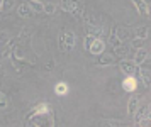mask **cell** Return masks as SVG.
Returning <instances> with one entry per match:
<instances>
[{
	"instance_id": "obj_1",
	"label": "cell",
	"mask_w": 151,
	"mask_h": 127,
	"mask_svg": "<svg viewBox=\"0 0 151 127\" xmlns=\"http://www.w3.org/2000/svg\"><path fill=\"white\" fill-rule=\"evenodd\" d=\"M85 44H87V51L92 56H100L105 51V42L100 37H87Z\"/></svg>"
},
{
	"instance_id": "obj_2",
	"label": "cell",
	"mask_w": 151,
	"mask_h": 127,
	"mask_svg": "<svg viewBox=\"0 0 151 127\" xmlns=\"http://www.w3.org/2000/svg\"><path fill=\"white\" fill-rule=\"evenodd\" d=\"M63 42H65V53H70V51L75 47V42H76L75 32L65 29V31H63Z\"/></svg>"
},
{
	"instance_id": "obj_3",
	"label": "cell",
	"mask_w": 151,
	"mask_h": 127,
	"mask_svg": "<svg viewBox=\"0 0 151 127\" xmlns=\"http://www.w3.org/2000/svg\"><path fill=\"white\" fill-rule=\"evenodd\" d=\"M119 68H121V71L126 73L127 76H134L136 71H137V66L134 65V61H132V60H121Z\"/></svg>"
},
{
	"instance_id": "obj_4",
	"label": "cell",
	"mask_w": 151,
	"mask_h": 127,
	"mask_svg": "<svg viewBox=\"0 0 151 127\" xmlns=\"http://www.w3.org/2000/svg\"><path fill=\"white\" fill-rule=\"evenodd\" d=\"M144 63H146V61H144ZM144 63H143V65H139L141 68H137V78H141L144 85H146V87H150V85H151V81H150L151 71H150V68L146 66Z\"/></svg>"
},
{
	"instance_id": "obj_5",
	"label": "cell",
	"mask_w": 151,
	"mask_h": 127,
	"mask_svg": "<svg viewBox=\"0 0 151 127\" xmlns=\"http://www.w3.org/2000/svg\"><path fill=\"white\" fill-rule=\"evenodd\" d=\"M150 58V53H148V49H144V47H141V49H136L134 51V65L136 66H139V65H143L144 61Z\"/></svg>"
},
{
	"instance_id": "obj_6",
	"label": "cell",
	"mask_w": 151,
	"mask_h": 127,
	"mask_svg": "<svg viewBox=\"0 0 151 127\" xmlns=\"http://www.w3.org/2000/svg\"><path fill=\"white\" fill-rule=\"evenodd\" d=\"M85 32H87V36H88V37H102L104 29L99 26V24H95V26L85 24Z\"/></svg>"
},
{
	"instance_id": "obj_7",
	"label": "cell",
	"mask_w": 151,
	"mask_h": 127,
	"mask_svg": "<svg viewBox=\"0 0 151 127\" xmlns=\"http://www.w3.org/2000/svg\"><path fill=\"white\" fill-rule=\"evenodd\" d=\"M132 2V5L136 7V10L141 15H144V17H150V5L144 2V0H131Z\"/></svg>"
},
{
	"instance_id": "obj_8",
	"label": "cell",
	"mask_w": 151,
	"mask_h": 127,
	"mask_svg": "<svg viewBox=\"0 0 151 127\" xmlns=\"http://www.w3.org/2000/svg\"><path fill=\"white\" fill-rule=\"evenodd\" d=\"M137 88V78L134 76H127L122 80V90L124 92H136Z\"/></svg>"
},
{
	"instance_id": "obj_9",
	"label": "cell",
	"mask_w": 151,
	"mask_h": 127,
	"mask_svg": "<svg viewBox=\"0 0 151 127\" xmlns=\"http://www.w3.org/2000/svg\"><path fill=\"white\" fill-rule=\"evenodd\" d=\"M137 107H139V98L137 97H131L127 102V117H134Z\"/></svg>"
},
{
	"instance_id": "obj_10",
	"label": "cell",
	"mask_w": 151,
	"mask_h": 127,
	"mask_svg": "<svg viewBox=\"0 0 151 127\" xmlns=\"http://www.w3.org/2000/svg\"><path fill=\"white\" fill-rule=\"evenodd\" d=\"M114 60H116V56H114V54H105V53H102L100 56H99L97 65H99V66H110V65L114 63Z\"/></svg>"
},
{
	"instance_id": "obj_11",
	"label": "cell",
	"mask_w": 151,
	"mask_h": 127,
	"mask_svg": "<svg viewBox=\"0 0 151 127\" xmlns=\"http://www.w3.org/2000/svg\"><path fill=\"white\" fill-rule=\"evenodd\" d=\"M134 37H137V39H143V41H146L148 37H150V27H148V26L136 27V29H134Z\"/></svg>"
},
{
	"instance_id": "obj_12",
	"label": "cell",
	"mask_w": 151,
	"mask_h": 127,
	"mask_svg": "<svg viewBox=\"0 0 151 127\" xmlns=\"http://www.w3.org/2000/svg\"><path fill=\"white\" fill-rule=\"evenodd\" d=\"M112 34H114L121 42H124L126 39H129V36H131L129 31H127L126 27H114V32H112Z\"/></svg>"
},
{
	"instance_id": "obj_13",
	"label": "cell",
	"mask_w": 151,
	"mask_h": 127,
	"mask_svg": "<svg viewBox=\"0 0 151 127\" xmlns=\"http://www.w3.org/2000/svg\"><path fill=\"white\" fill-rule=\"evenodd\" d=\"M17 14H19V17H22V19H27V17H31L34 12L31 10V7H29L27 4H21V5L17 7Z\"/></svg>"
},
{
	"instance_id": "obj_14",
	"label": "cell",
	"mask_w": 151,
	"mask_h": 127,
	"mask_svg": "<svg viewBox=\"0 0 151 127\" xmlns=\"http://www.w3.org/2000/svg\"><path fill=\"white\" fill-rule=\"evenodd\" d=\"M68 14L76 15V17H80V15H82V5H80V2H78V0H71V4H70V7H68Z\"/></svg>"
},
{
	"instance_id": "obj_15",
	"label": "cell",
	"mask_w": 151,
	"mask_h": 127,
	"mask_svg": "<svg viewBox=\"0 0 151 127\" xmlns=\"http://www.w3.org/2000/svg\"><path fill=\"white\" fill-rule=\"evenodd\" d=\"M70 92V87L65 83V81H58L55 85V93L60 95V97H63V95H66Z\"/></svg>"
},
{
	"instance_id": "obj_16",
	"label": "cell",
	"mask_w": 151,
	"mask_h": 127,
	"mask_svg": "<svg viewBox=\"0 0 151 127\" xmlns=\"http://www.w3.org/2000/svg\"><path fill=\"white\" fill-rule=\"evenodd\" d=\"M127 122L124 121H116V119H109V121H102V127H126Z\"/></svg>"
},
{
	"instance_id": "obj_17",
	"label": "cell",
	"mask_w": 151,
	"mask_h": 127,
	"mask_svg": "<svg viewBox=\"0 0 151 127\" xmlns=\"http://www.w3.org/2000/svg\"><path fill=\"white\" fill-rule=\"evenodd\" d=\"M14 47H15L14 41H9V42H5V47H4V51H2V54H0V58H9V56L12 54V51H14Z\"/></svg>"
},
{
	"instance_id": "obj_18",
	"label": "cell",
	"mask_w": 151,
	"mask_h": 127,
	"mask_svg": "<svg viewBox=\"0 0 151 127\" xmlns=\"http://www.w3.org/2000/svg\"><path fill=\"white\" fill-rule=\"evenodd\" d=\"M42 12L48 14V15H55L58 12V5L53 4V2H48V4H44V7H42Z\"/></svg>"
},
{
	"instance_id": "obj_19",
	"label": "cell",
	"mask_w": 151,
	"mask_h": 127,
	"mask_svg": "<svg viewBox=\"0 0 151 127\" xmlns=\"http://www.w3.org/2000/svg\"><path fill=\"white\" fill-rule=\"evenodd\" d=\"M27 5L31 7V10H32V12H42L44 4H42V2H37V0H29Z\"/></svg>"
},
{
	"instance_id": "obj_20",
	"label": "cell",
	"mask_w": 151,
	"mask_h": 127,
	"mask_svg": "<svg viewBox=\"0 0 151 127\" xmlns=\"http://www.w3.org/2000/svg\"><path fill=\"white\" fill-rule=\"evenodd\" d=\"M127 51H129V47L124 46V44H121V46L114 47V56H119V58H124L126 54H127Z\"/></svg>"
},
{
	"instance_id": "obj_21",
	"label": "cell",
	"mask_w": 151,
	"mask_h": 127,
	"mask_svg": "<svg viewBox=\"0 0 151 127\" xmlns=\"http://www.w3.org/2000/svg\"><path fill=\"white\" fill-rule=\"evenodd\" d=\"M10 60H12V58H10ZM12 66L15 68V71H17V73L21 75L22 71H24V66H27V65H26V61H17V60H12Z\"/></svg>"
},
{
	"instance_id": "obj_22",
	"label": "cell",
	"mask_w": 151,
	"mask_h": 127,
	"mask_svg": "<svg viewBox=\"0 0 151 127\" xmlns=\"http://www.w3.org/2000/svg\"><path fill=\"white\" fill-rule=\"evenodd\" d=\"M143 46H144V41L143 39H137V37H134V39L131 41V47H132V49H141Z\"/></svg>"
},
{
	"instance_id": "obj_23",
	"label": "cell",
	"mask_w": 151,
	"mask_h": 127,
	"mask_svg": "<svg viewBox=\"0 0 151 127\" xmlns=\"http://www.w3.org/2000/svg\"><path fill=\"white\" fill-rule=\"evenodd\" d=\"M9 107V100H7V97L0 92V110H7Z\"/></svg>"
},
{
	"instance_id": "obj_24",
	"label": "cell",
	"mask_w": 151,
	"mask_h": 127,
	"mask_svg": "<svg viewBox=\"0 0 151 127\" xmlns=\"http://www.w3.org/2000/svg\"><path fill=\"white\" fill-rule=\"evenodd\" d=\"M136 127H150V117H143L136 122Z\"/></svg>"
},
{
	"instance_id": "obj_25",
	"label": "cell",
	"mask_w": 151,
	"mask_h": 127,
	"mask_svg": "<svg viewBox=\"0 0 151 127\" xmlns=\"http://www.w3.org/2000/svg\"><path fill=\"white\" fill-rule=\"evenodd\" d=\"M14 7V0H2V10H9Z\"/></svg>"
},
{
	"instance_id": "obj_26",
	"label": "cell",
	"mask_w": 151,
	"mask_h": 127,
	"mask_svg": "<svg viewBox=\"0 0 151 127\" xmlns=\"http://www.w3.org/2000/svg\"><path fill=\"white\" fill-rule=\"evenodd\" d=\"M109 42H110V46H112V47H117V46H121V44H122V42H121V41L117 39V37H116V36H114V34L110 36Z\"/></svg>"
},
{
	"instance_id": "obj_27",
	"label": "cell",
	"mask_w": 151,
	"mask_h": 127,
	"mask_svg": "<svg viewBox=\"0 0 151 127\" xmlns=\"http://www.w3.org/2000/svg\"><path fill=\"white\" fill-rule=\"evenodd\" d=\"M9 34H7V31H2L0 32V42H9Z\"/></svg>"
},
{
	"instance_id": "obj_28",
	"label": "cell",
	"mask_w": 151,
	"mask_h": 127,
	"mask_svg": "<svg viewBox=\"0 0 151 127\" xmlns=\"http://www.w3.org/2000/svg\"><path fill=\"white\" fill-rule=\"evenodd\" d=\"M70 4H71V0H61V9L65 10V12H68V7H70Z\"/></svg>"
},
{
	"instance_id": "obj_29",
	"label": "cell",
	"mask_w": 151,
	"mask_h": 127,
	"mask_svg": "<svg viewBox=\"0 0 151 127\" xmlns=\"http://www.w3.org/2000/svg\"><path fill=\"white\" fill-rule=\"evenodd\" d=\"M27 36H31V29H24L21 32V39H27Z\"/></svg>"
},
{
	"instance_id": "obj_30",
	"label": "cell",
	"mask_w": 151,
	"mask_h": 127,
	"mask_svg": "<svg viewBox=\"0 0 151 127\" xmlns=\"http://www.w3.org/2000/svg\"><path fill=\"white\" fill-rule=\"evenodd\" d=\"M53 65H55V61L51 60V61L48 63V65H46V70H48V71H51V70H53Z\"/></svg>"
},
{
	"instance_id": "obj_31",
	"label": "cell",
	"mask_w": 151,
	"mask_h": 127,
	"mask_svg": "<svg viewBox=\"0 0 151 127\" xmlns=\"http://www.w3.org/2000/svg\"><path fill=\"white\" fill-rule=\"evenodd\" d=\"M2 78H4V70L0 68V87H2Z\"/></svg>"
},
{
	"instance_id": "obj_32",
	"label": "cell",
	"mask_w": 151,
	"mask_h": 127,
	"mask_svg": "<svg viewBox=\"0 0 151 127\" xmlns=\"http://www.w3.org/2000/svg\"><path fill=\"white\" fill-rule=\"evenodd\" d=\"M0 10H2V0H0Z\"/></svg>"
},
{
	"instance_id": "obj_33",
	"label": "cell",
	"mask_w": 151,
	"mask_h": 127,
	"mask_svg": "<svg viewBox=\"0 0 151 127\" xmlns=\"http://www.w3.org/2000/svg\"><path fill=\"white\" fill-rule=\"evenodd\" d=\"M37 2H42V0H37Z\"/></svg>"
}]
</instances>
